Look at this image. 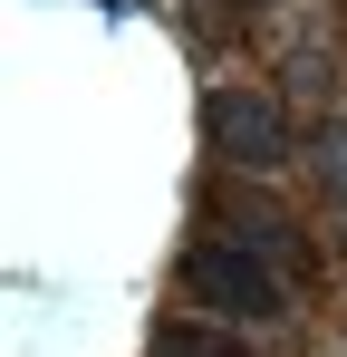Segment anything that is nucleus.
Segmentation results:
<instances>
[{
    "mask_svg": "<svg viewBox=\"0 0 347 357\" xmlns=\"http://www.w3.org/2000/svg\"><path fill=\"white\" fill-rule=\"evenodd\" d=\"M289 271H270L261 251H241V241L203 232L193 251H183V299L213 319V328H280L289 319Z\"/></svg>",
    "mask_w": 347,
    "mask_h": 357,
    "instance_id": "nucleus-1",
    "label": "nucleus"
},
{
    "mask_svg": "<svg viewBox=\"0 0 347 357\" xmlns=\"http://www.w3.org/2000/svg\"><path fill=\"white\" fill-rule=\"evenodd\" d=\"M203 135H213V155H222L231 174H280L289 155H299L289 107L270 87H213V97H203Z\"/></svg>",
    "mask_w": 347,
    "mask_h": 357,
    "instance_id": "nucleus-2",
    "label": "nucleus"
},
{
    "mask_svg": "<svg viewBox=\"0 0 347 357\" xmlns=\"http://www.w3.org/2000/svg\"><path fill=\"white\" fill-rule=\"evenodd\" d=\"M213 232L222 241H241V251H261L270 271H309V241H299V222L289 213H270V203H251V193H213Z\"/></svg>",
    "mask_w": 347,
    "mask_h": 357,
    "instance_id": "nucleus-3",
    "label": "nucleus"
},
{
    "mask_svg": "<svg viewBox=\"0 0 347 357\" xmlns=\"http://www.w3.org/2000/svg\"><path fill=\"white\" fill-rule=\"evenodd\" d=\"M309 174H318V193L338 203V241H347V126H318V145H309Z\"/></svg>",
    "mask_w": 347,
    "mask_h": 357,
    "instance_id": "nucleus-4",
    "label": "nucleus"
},
{
    "mask_svg": "<svg viewBox=\"0 0 347 357\" xmlns=\"http://www.w3.org/2000/svg\"><path fill=\"white\" fill-rule=\"evenodd\" d=\"M155 357H251V348H231V328H203V319H174V328H155Z\"/></svg>",
    "mask_w": 347,
    "mask_h": 357,
    "instance_id": "nucleus-5",
    "label": "nucleus"
}]
</instances>
